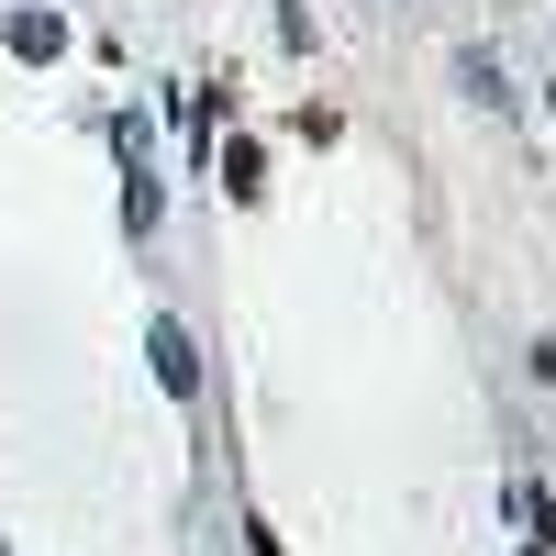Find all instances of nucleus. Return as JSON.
I'll list each match as a JSON object with an SVG mask.
<instances>
[{
    "label": "nucleus",
    "instance_id": "f03ea898",
    "mask_svg": "<svg viewBox=\"0 0 556 556\" xmlns=\"http://www.w3.org/2000/svg\"><path fill=\"white\" fill-rule=\"evenodd\" d=\"M12 56H67V23L56 12H12Z\"/></svg>",
    "mask_w": 556,
    "mask_h": 556
},
{
    "label": "nucleus",
    "instance_id": "f257e3e1",
    "mask_svg": "<svg viewBox=\"0 0 556 556\" xmlns=\"http://www.w3.org/2000/svg\"><path fill=\"white\" fill-rule=\"evenodd\" d=\"M146 356H156V379H167V390H190V379H201V356H190V334H178V323H156V345H146Z\"/></svg>",
    "mask_w": 556,
    "mask_h": 556
},
{
    "label": "nucleus",
    "instance_id": "7ed1b4c3",
    "mask_svg": "<svg viewBox=\"0 0 556 556\" xmlns=\"http://www.w3.org/2000/svg\"><path fill=\"white\" fill-rule=\"evenodd\" d=\"M0 556H12V545H0Z\"/></svg>",
    "mask_w": 556,
    "mask_h": 556
}]
</instances>
